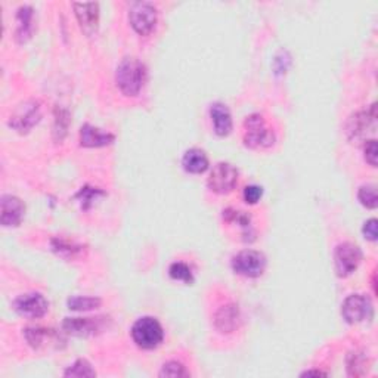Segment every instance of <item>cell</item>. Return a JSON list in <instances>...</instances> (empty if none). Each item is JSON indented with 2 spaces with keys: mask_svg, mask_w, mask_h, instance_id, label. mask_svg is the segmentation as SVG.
<instances>
[{
  "mask_svg": "<svg viewBox=\"0 0 378 378\" xmlns=\"http://www.w3.org/2000/svg\"><path fill=\"white\" fill-rule=\"evenodd\" d=\"M168 275H170V278L175 279V281L185 283L188 285L194 284V281H195L192 269L184 262H175V263L170 265Z\"/></svg>",
  "mask_w": 378,
  "mask_h": 378,
  "instance_id": "cell-23",
  "label": "cell"
},
{
  "mask_svg": "<svg viewBox=\"0 0 378 378\" xmlns=\"http://www.w3.org/2000/svg\"><path fill=\"white\" fill-rule=\"evenodd\" d=\"M148 71L138 58H125L116 70V84L125 96H138L143 89Z\"/></svg>",
  "mask_w": 378,
  "mask_h": 378,
  "instance_id": "cell-1",
  "label": "cell"
},
{
  "mask_svg": "<svg viewBox=\"0 0 378 378\" xmlns=\"http://www.w3.org/2000/svg\"><path fill=\"white\" fill-rule=\"evenodd\" d=\"M213 322L219 333H222V334L235 333L242 324V316H241L238 304L229 303L222 308H219L217 312L214 313Z\"/></svg>",
  "mask_w": 378,
  "mask_h": 378,
  "instance_id": "cell-12",
  "label": "cell"
},
{
  "mask_svg": "<svg viewBox=\"0 0 378 378\" xmlns=\"http://www.w3.org/2000/svg\"><path fill=\"white\" fill-rule=\"evenodd\" d=\"M276 136L274 130L266 125L262 114H251L244 121V143L251 150L271 148Z\"/></svg>",
  "mask_w": 378,
  "mask_h": 378,
  "instance_id": "cell-2",
  "label": "cell"
},
{
  "mask_svg": "<svg viewBox=\"0 0 378 378\" xmlns=\"http://www.w3.org/2000/svg\"><path fill=\"white\" fill-rule=\"evenodd\" d=\"M65 377H96V371L86 359H77L64 371Z\"/></svg>",
  "mask_w": 378,
  "mask_h": 378,
  "instance_id": "cell-25",
  "label": "cell"
},
{
  "mask_svg": "<svg viewBox=\"0 0 378 378\" xmlns=\"http://www.w3.org/2000/svg\"><path fill=\"white\" fill-rule=\"evenodd\" d=\"M102 300L100 297L90 296H72L67 300V306L70 310L74 312H90L100 309Z\"/></svg>",
  "mask_w": 378,
  "mask_h": 378,
  "instance_id": "cell-21",
  "label": "cell"
},
{
  "mask_svg": "<svg viewBox=\"0 0 378 378\" xmlns=\"http://www.w3.org/2000/svg\"><path fill=\"white\" fill-rule=\"evenodd\" d=\"M96 195H105L102 191L100 189H88V188H81V191L76 195L77 198H81V204L84 209H89V203L96 198Z\"/></svg>",
  "mask_w": 378,
  "mask_h": 378,
  "instance_id": "cell-33",
  "label": "cell"
},
{
  "mask_svg": "<svg viewBox=\"0 0 378 378\" xmlns=\"http://www.w3.org/2000/svg\"><path fill=\"white\" fill-rule=\"evenodd\" d=\"M363 259L362 250L352 242H341L334 251V266L340 278H347L355 272Z\"/></svg>",
  "mask_w": 378,
  "mask_h": 378,
  "instance_id": "cell-8",
  "label": "cell"
},
{
  "mask_svg": "<svg viewBox=\"0 0 378 378\" xmlns=\"http://www.w3.org/2000/svg\"><path fill=\"white\" fill-rule=\"evenodd\" d=\"M40 118H42V113H40L39 102L30 101V102L22 104L17 109L15 114L10 117L9 126L19 133H27L39 123Z\"/></svg>",
  "mask_w": 378,
  "mask_h": 378,
  "instance_id": "cell-10",
  "label": "cell"
},
{
  "mask_svg": "<svg viewBox=\"0 0 378 378\" xmlns=\"http://www.w3.org/2000/svg\"><path fill=\"white\" fill-rule=\"evenodd\" d=\"M262 197H263V188L262 187H259V185H247L246 188H244L242 198L247 204H250V205L258 204L262 200Z\"/></svg>",
  "mask_w": 378,
  "mask_h": 378,
  "instance_id": "cell-30",
  "label": "cell"
},
{
  "mask_svg": "<svg viewBox=\"0 0 378 378\" xmlns=\"http://www.w3.org/2000/svg\"><path fill=\"white\" fill-rule=\"evenodd\" d=\"M33 18H34V10L31 6H21L17 14V31H15V39L18 43H26L31 39L33 34Z\"/></svg>",
  "mask_w": 378,
  "mask_h": 378,
  "instance_id": "cell-19",
  "label": "cell"
},
{
  "mask_svg": "<svg viewBox=\"0 0 378 378\" xmlns=\"http://www.w3.org/2000/svg\"><path fill=\"white\" fill-rule=\"evenodd\" d=\"M266 255L255 250H242L230 260L233 271L244 278H260L266 271Z\"/></svg>",
  "mask_w": 378,
  "mask_h": 378,
  "instance_id": "cell-4",
  "label": "cell"
},
{
  "mask_svg": "<svg viewBox=\"0 0 378 378\" xmlns=\"http://www.w3.org/2000/svg\"><path fill=\"white\" fill-rule=\"evenodd\" d=\"M182 166L185 172L191 175H203L209 170V157L200 148H191L184 154L182 158Z\"/></svg>",
  "mask_w": 378,
  "mask_h": 378,
  "instance_id": "cell-18",
  "label": "cell"
},
{
  "mask_svg": "<svg viewBox=\"0 0 378 378\" xmlns=\"http://www.w3.org/2000/svg\"><path fill=\"white\" fill-rule=\"evenodd\" d=\"M14 310L27 320H40L49 312V301L40 292H30L17 297L12 303Z\"/></svg>",
  "mask_w": 378,
  "mask_h": 378,
  "instance_id": "cell-9",
  "label": "cell"
},
{
  "mask_svg": "<svg viewBox=\"0 0 378 378\" xmlns=\"http://www.w3.org/2000/svg\"><path fill=\"white\" fill-rule=\"evenodd\" d=\"M358 200L359 203L367 207L370 210L377 209L378 205V197H377V189L374 185H363L358 191Z\"/></svg>",
  "mask_w": 378,
  "mask_h": 378,
  "instance_id": "cell-26",
  "label": "cell"
},
{
  "mask_svg": "<svg viewBox=\"0 0 378 378\" xmlns=\"http://www.w3.org/2000/svg\"><path fill=\"white\" fill-rule=\"evenodd\" d=\"M223 219L229 223H238L242 229H246V230L251 229V217L244 212L234 210V209H226V210H223Z\"/></svg>",
  "mask_w": 378,
  "mask_h": 378,
  "instance_id": "cell-27",
  "label": "cell"
},
{
  "mask_svg": "<svg viewBox=\"0 0 378 378\" xmlns=\"http://www.w3.org/2000/svg\"><path fill=\"white\" fill-rule=\"evenodd\" d=\"M365 363H367V359H365L363 355H359V353H352V355L347 359L349 375L359 377V375L367 374L368 367H363Z\"/></svg>",
  "mask_w": 378,
  "mask_h": 378,
  "instance_id": "cell-29",
  "label": "cell"
},
{
  "mask_svg": "<svg viewBox=\"0 0 378 378\" xmlns=\"http://www.w3.org/2000/svg\"><path fill=\"white\" fill-rule=\"evenodd\" d=\"M238 168L230 163H217L207 179V187L217 195L233 192L238 184Z\"/></svg>",
  "mask_w": 378,
  "mask_h": 378,
  "instance_id": "cell-7",
  "label": "cell"
},
{
  "mask_svg": "<svg viewBox=\"0 0 378 378\" xmlns=\"http://www.w3.org/2000/svg\"><path fill=\"white\" fill-rule=\"evenodd\" d=\"M375 120H377V109H375V104H372L367 111H362L356 116H353V118L350 120V126H349L350 135L359 136L361 133H363L370 126L375 127Z\"/></svg>",
  "mask_w": 378,
  "mask_h": 378,
  "instance_id": "cell-20",
  "label": "cell"
},
{
  "mask_svg": "<svg viewBox=\"0 0 378 378\" xmlns=\"http://www.w3.org/2000/svg\"><path fill=\"white\" fill-rule=\"evenodd\" d=\"M158 21L157 8L150 2H135L129 9V22L139 36H150Z\"/></svg>",
  "mask_w": 378,
  "mask_h": 378,
  "instance_id": "cell-6",
  "label": "cell"
},
{
  "mask_svg": "<svg viewBox=\"0 0 378 378\" xmlns=\"http://www.w3.org/2000/svg\"><path fill=\"white\" fill-rule=\"evenodd\" d=\"M158 375L160 377H189L191 374L184 363H180L178 361H168L163 365L160 374Z\"/></svg>",
  "mask_w": 378,
  "mask_h": 378,
  "instance_id": "cell-28",
  "label": "cell"
},
{
  "mask_svg": "<svg viewBox=\"0 0 378 378\" xmlns=\"http://www.w3.org/2000/svg\"><path fill=\"white\" fill-rule=\"evenodd\" d=\"M116 141L113 133L104 132L100 127H95L89 123L83 125L79 133V142L83 148H102V146L111 145Z\"/></svg>",
  "mask_w": 378,
  "mask_h": 378,
  "instance_id": "cell-16",
  "label": "cell"
},
{
  "mask_svg": "<svg viewBox=\"0 0 378 378\" xmlns=\"http://www.w3.org/2000/svg\"><path fill=\"white\" fill-rule=\"evenodd\" d=\"M74 15L84 36L92 38L100 29V3H74Z\"/></svg>",
  "mask_w": 378,
  "mask_h": 378,
  "instance_id": "cell-11",
  "label": "cell"
},
{
  "mask_svg": "<svg viewBox=\"0 0 378 378\" xmlns=\"http://www.w3.org/2000/svg\"><path fill=\"white\" fill-rule=\"evenodd\" d=\"M362 234H363L365 239H368L371 242L377 241V237H378V222H377V219H370V221H367L363 223Z\"/></svg>",
  "mask_w": 378,
  "mask_h": 378,
  "instance_id": "cell-32",
  "label": "cell"
},
{
  "mask_svg": "<svg viewBox=\"0 0 378 378\" xmlns=\"http://www.w3.org/2000/svg\"><path fill=\"white\" fill-rule=\"evenodd\" d=\"M105 326L104 318H65L63 330L76 337H90L102 333Z\"/></svg>",
  "mask_w": 378,
  "mask_h": 378,
  "instance_id": "cell-13",
  "label": "cell"
},
{
  "mask_svg": "<svg viewBox=\"0 0 378 378\" xmlns=\"http://www.w3.org/2000/svg\"><path fill=\"white\" fill-rule=\"evenodd\" d=\"M301 375L306 377V375H326V374L322 371H306V372H303Z\"/></svg>",
  "mask_w": 378,
  "mask_h": 378,
  "instance_id": "cell-34",
  "label": "cell"
},
{
  "mask_svg": "<svg viewBox=\"0 0 378 378\" xmlns=\"http://www.w3.org/2000/svg\"><path fill=\"white\" fill-rule=\"evenodd\" d=\"M52 250L58 255H61V258H65V259H76L83 254V247L79 246V244L70 242L65 239H59V238L52 239Z\"/></svg>",
  "mask_w": 378,
  "mask_h": 378,
  "instance_id": "cell-22",
  "label": "cell"
},
{
  "mask_svg": "<svg viewBox=\"0 0 378 378\" xmlns=\"http://www.w3.org/2000/svg\"><path fill=\"white\" fill-rule=\"evenodd\" d=\"M0 205H2V217H0L2 225L5 228L19 226L24 216H26V204L22 203V200L15 195H3Z\"/></svg>",
  "mask_w": 378,
  "mask_h": 378,
  "instance_id": "cell-14",
  "label": "cell"
},
{
  "mask_svg": "<svg viewBox=\"0 0 378 378\" xmlns=\"http://www.w3.org/2000/svg\"><path fill=\"white\" fill-rule=\"evenodd\" d=\"M363 157L365 162H367L371 167H377V157H378V148H377V141L370 139L363 145Z\"/></svg>",
  "mask_w": 378,
  "mask_h": 378,
  "instance_id": "cell-31",
  "label": "cell"
},
{
  "mask_svg": "<svg viewBox=\"0 0 378 378\" xmlns=\"http://www.w3.org/2000/svg\"><path fill=\"white\" fill-rule=\"evenodd\" d=\"M24 337H26L29 346H31L34 350H40L47 346L59 347V343H64L61 336L55 330H51V328H26Z\"/></svg>",
  "mask_w": 378,
  "mask_h": 378,
  "instance_id": "cell-15",
  "label": "cell"
},
{
  "mask_svg": "<svg viewBox=\"0 0 378 378\" xmlns=\"http://www.w3.org/2000/svg\"><path fill=\"white\" fill-rule=\"evenodd\" d=\"M70 125V114L67 109L63 108H56L55 111V126H54V133L56 141H63L67 135Z\"/></svg>",
  "mask_w": 378,
  "mask_h": 378,
  "instance_id": "cell-24",
  "label": "cell"
},
{
  "mask_svg": "<svg viewBox=\"0 0 378 378\" xmlns=\"http://www.w3.org/2000/svg\"><path fill=\"white\" fill-rule=\"evenodd\" d=\"M132 340L139 349L152 350L163 343L164 330L163 325L152 316H143L132 325Z\"/></svg>",
  "mask_w": 378,
  "mask_h": 378,
  "instance_id": "cell-3",
  "label": "cell"
},
{
  "mask_svg": "<svg viewBox=\"0 0 378 378\" xmlns=\"http://www.w3.org/2000/svg\"><path fill=\"white\" fill-rule=\"evenodd\" d=\"M341 316L350 325L371 321L374 316V306L370 297L363 294H350L341 304Z\"/></svg>",
  "mask_w": 378,
  "mask_h": 378,
  "instance_id": "cell-5",
  "label": "cell"
},
{
  "mask_svg": "<svg viewBox=\"0 0 378 378\" xmlns=\"http://www.w3.org/2000/svg\"><path fill=\"white\" fill-rule=\"evenodd\" d=\"M210 118L213 123V130L217 136H228L234 129L233 114L229 108L222 102H214L210 105Z\"/></svg>",
  "mask_w": 378,
  "mask_h": 378,
  "instance_id": "cell-17",
  "label": "cell"
}]
</instances>
